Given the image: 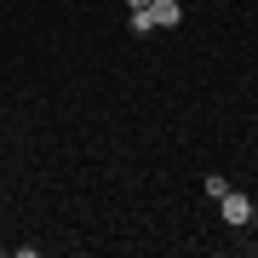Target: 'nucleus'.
Instances as JSON below:
<instances>
[{"instance_id":"f257e3e1","label":"nucleus","mask_w":258,"mask_h":258,"mask_svg":"<svg viewBox=\"0 0 258 258\" xmlns=\"http://www.w3.org/2000/svg\"><path fill=\"white\" fill-rule=\"evenodd\" d=\"M218 212H224V224H230V230H235V224H252V201H247V195H235V189L218 195Z\"/></svg>"},{"instance_id":"f03ea898","label":"nucleus","mask_w":258,"mask_h":258,"mask_svg":"<svg viewBox=\"0 0 258 258\" xmlns=\"http://www.w3.org/2000/svg\"><path fill=\"white\" fill-rule=\"evenodd\" d=\"M149 18L161 29H172V23H184V6H178V0H149Z\"/></svg>"},{"instance_id":"7ed1b4c3","label":"nucleus","mask_w":258,"mask_h":258,"mask_svg":"<svg viewBox=\"0 0 258 258\" xmlns=\"http://www.w3.org/2000/svg\"><path fill=\"white\" fill-rule=\"evenodd\" d=\"M149 29H155V18H149V6H144V12H132V35H149Z\"/></svg>"},{"instance_id":"20e7f679","label":"nucleus","mask_w":258,"mask_h":258,"mask_svg":"<svg viewBox=\"0 0 258 258\" xmlns=\"http://www.w3.org/2000/svg\"><path fill=\"white\" fill-rule=\"evenodd\" d=\"M126 6H132V12H144V6H149V0H126Z\"/></svg>"},{"instance_id":"39448f33","label":"nucleus","mask_w":258,"mask_h":258,"mask_svg":"<svg viewBox=\"0 0 258 258\" xmlns=\"http://www.w3.org/2000/svg\"><path fill=\"white\" fill-rule=\"evenodd\" d=\"M252 230H258V201H252Z\"/></svg>"}]
</instances>
